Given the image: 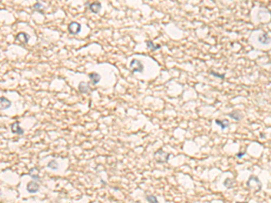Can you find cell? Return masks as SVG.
<instances>
[{
    "instance_id": "obj_1",
    "label": "cell",
    "mask_w": 271,
    "mask_h": 203,
    "mask_svg": "<svg viewBox=\"0 0 271 203\" xmlns=\"http://www.w3.org/2000/svg\"><path fill=\"white\" fill-rule=\"evenodd\" d=\"M172 155L171 154H168L162 149H159L154 154V159L157 164H165L169 161V157Z\"/></svg>"
},
{
    "instance_id": "obj_2",
    "label": "cell",
    "mask_w": 271,
    "mask_h": 203,
    "mask_svg": "<svg viewBox=\"0 0 271 203\" xmlns=\"http://www.w3.org/2000/svg\"><path fill=\"white\" fill-rule=\"evenodd\" d=\"M129 68L132 70V73H135V72H143L144 70V66L142 64V62L137 59L132 60V62H130Z\"/></svg>"
},
{
    "instance_id": "obj_3",
    "label": "cell",
    "mask_w": 271,
    "mask_h": 203,
    "mask_svg": "<svg viewBox=\"0 0 271 203\" xmlns=\"http://www.w3.org/2000/svg\"><path fill=\"white\" fill-rule=\"evenodd\" d=\"M81 30V25L77 22H72L68 25V31L70 34H78Z\"/></svg>"
},
{
    "instance_id": "obj_4",
    "label": "cell",
    "mask_w": 271,
    "mask_h": 203,
    "mask_svg": "<svg viewBox=\"0 0 271 203\" xmlns=\"http://www.w3.org/2000/svg\"><path fill=\"white\" fill-rule=\"evenodd\" d=\"M12 106V102L5 97H0V110H6Z\"/></svg>"
},
{
    "instance_id": "obj_5",
    "label": "cell",
    "mask_w": 271,
    "mask_h": 203,
    "mask_svg": "<svg viewBox=\"0 0 271 203\" xmlns=\"http://www.w3.org/2000/svg\"><path fill=\"white\" fill-rule=\"evenodd\" d=\"M39 184L35 181H32L27 184V192L30 193H35L39 191Z\"/></svg>"
},
{
    "instance_id": "obj_6",
    "label": "cell",
    "mask_w": 271,
    "mask_h": 203,
    "mask_svg": "<svg viewBox=\"0 0 271 203\" xmlns=\"http://www.w3.org/2000/svg\"><path fill=\"white\" fill-rule=\"evenodd\" d=\"M11 130H12V133L14 134H17V135H23L24 134V129L20 127V123L19 122H15L11 125Z\"/></svg>"
},
{
    "instance_id": "obj_7",
    "label": "cell",
    "mask_w": 271,
    "mask_h": 203,
    "mask_svg": "<svg viewBox=\"0 0 271 203\" xmlns=\"http://www.w3.org/2000/svg\"><path fill=\"white\" fill-rule=\"evenodd\" d=\"M255 184L261 186V183H260V181H259V180L258 177H256V176H250L249 179L248 181H247V186H248L249 188H250V189H252V188H255Z\"/></svg>"
},
{
    "instance_id": "obj_8",
    "label": "cell",
    "mask_w": 271,
    "mask_h": 203,
    "mask_svg": "<svg viewBox=\"0 0 271 203\" xmlns=\"http://www.w3.org/2000/svg\"><path fill=\"white\" fill-rule=\"evenodd\" d=\"M16 40L20 42L21 43H23V44H26V43L28 42V41H29V36H28V34H25V33H19V34H17Z\"/></svg>"
},
{
    "instance_id": "obj_9",
    "label": "cell",
    "mask_w": 271,
    "mask_h": 203,
    "mask_svg": "<svg viewBox=\"0 0 271 203\" xmlns=\"http://www.w3.org/2000/svg\"><path fill=\"white\" fill-rule=\"evenodd\" d=\"M86 5H88L89 9H90L92 13H94V14H98L99 11H101V4L99 3V2H94V3L86 4Z\"/></svg>"
},
{
    "instance_id": "obj_10",
    "label": "cell",
    "mask_w": 271,
    "mask_h": 203,
    "mask_svg": "<svg viewBox=\"0 0 271 203\" xmlns=\"http://www.w3.org/2000/svg\"><path fill=\"white\" fill-rule=\"evenodd\" d=\"M89 78H90V80H91V83L93 85L98 84L99 81H101V76L99 75L98 73H97V72H92V73H90L89 74Z\"/></svg>"
},
{
    "instance_id": "obj_11",
    "label": "cell",
    "mask_w": 271,
    "mask_h": 203,
    "mask_svg": "<svg viewBox=\"0 0 271 203\" xmlns=\"http://www.w3.org/2000/svg\"><path fill=\"white\" fill-rule=\"evenodd\" d=\"M258 41L259 42L262 43V44H268L270 42V37L268 36V34L267 33H263L261 35H259L258 37Z\"/></svg>"
},
{
    "instance_id": "obj_12",
    "label": "cell",
    "mask_w": 271,
    "mask_h": 203,
    "mask_svg": "<svg viewBox=\"0 0 271 203\" xmlns=\"http://www.w3.org/2000/svg\"><path fill=\"white\" fill-rule=\"evenodd\" d=\"M79 91L81 94H86L90 91V87L89 84L86 82H81L79 84Z\"/></svg>"
},
{
    "instance_id": "obj_13",
    "label": "cell",
    "mask_w": 271,
    "mask_h": 203,
    "mask_svg": "<svg viewBox=\"0 0 271 203\" xmlns=\"http://www.w3.org/2000/svg\"><path fill=\"white\" fill-rule=\"evenodd\" d=\"M215 124L216 125H218V126H221V128L222 129V130H224V129H226V128H228L230 126H231V123L228 121L227 119H224V120H220V119H216L215 120Z\"/></svg>"
},
{
    "instance_id": "obj_14",
    "label": "cell",
    "mask_w": 271,
    "mask_h": 203,
    "mask_svg": "<svg viewBox=\"0 0 271 203\" xmlns=\"http://www.w3.org/2000/svg\"><path fill=\"white\" fill-rule=\"evenodd\" d=\"M29 175L36 181H40V176H39V170L36 167H34L29 170Z\"/></svg>"
},
{
    "instance_id": "obj_15",
    "label": "cell",
    "mask_w": 271,
    "mask_h": 203,
    "mask_svg": "<svg viewBox=\"0 0 271 203\" xmlns=\"http://www.w3.org/2000/svg\"><path fill=\"white\" fill-rule=\"evenodd\" d=\"M228 115H229V117H230L231 118H232V119H234V120H236V121H239L242 118H243V115H242L238 110H235V111L230 113Z\"/></svg>"
},
{
    "instance_id": "obj_16",
    "label": "cell",
    "mask_w": 271,
    "mask_h": 203,
    "mask_svg": "<svg viewBox=\"0 0 271 203\" xmlns=\"http://www.w3.org/2000/svg\"><path fill=\"white\" fill-rule=\"evenodd\" d=\"M147 48H148V49L152 50L153 52H155V51H156L157 49H160V48H161V46H160L159 44L155 45V43H154L152 41H150V40L147 41Z\"/></svg>"
},
{
    "instance_id": "obj_17",
    "label": "cell",
    "mask_w": 271,
    "mask_h": 203,
    "mask_svg": "<svg viewBox=\"0 0 271 203\" xmlns=\"http://www.w3.org/2000/svg\"><path fill=\"white\" fill-rule=\"evenodd\" d=\"M47 167H48V168H51L52 170H57V169H58V167H59V164H58V163H57L56 161L52 160V161H51V162L47 164Z\"/></svg>"
},
{
    "instance_id": "obj_18",
    "label": "cell",
    "mask_w": 271,
    "mask_h": 203,
    "mask_svg": "<svg viewBox=\"0 0 271 203\" xmlns=\"http://www.w3.org/2000/svg\"><path fill=\"white\" fill-rule=\"evenodd\" d=\"M34 8L37 11V12H39V13H44V6H42L41 3H36L35 6H34Z\"/></svg>"
},
{
    "instance_id": "obj_19",
    "label": "cell",
    "mask_w": 271,
    "mask_h": 203,
    "mask_svg": "<svg viewBox=\"0 0 271 203\" xmlns=\"http://www.w3.org/2000/svg\"><path fill=\"white\" fill-rule=\"evenodd\" d=\"M233 184H234L233 180H231V179H229V178H228V179L224 181V185L228 188V189H231V187L233 186Z\"/></svg>"
},
{
    "instance_id": "obj_20",
    "label": "cell",
    "mask_w": 271,
    "mask_h": 203,
    "mask_svg": "<svg viewBox=\"0 0 271 203\" xmlns=\"http://www.w3.org/2000/svg\"><path fill=\"white\" fill-rule=\"evenodd\" d=\"M146 199H147V200L148 202H154V203H157L158 202L157 199H156V197H155L154 195H148V196H147Z\"/></svg>"
},
{
    "instance_id": "obj_21",
    "label": "cell",
    "mask_w": 271,
    "mask_h": 203,
    "mask_svg": "<svg viewBox=\"0 0 271 203\" xmlns=\"http://www.w3.org/2000/svg\"><path fill=\"white\" fill-rule=\"evenodd\" d=\"M210 74H211V75H212V76L218 77V78H221V79H223V78L225 77V75H224V74H223V75H220V74H218V73H215L214 71H211V72H210Z\"/></svg>"
},
{
    "instance_id": "obj_22",
    "label": "cell",
    "mask_w": 271,
    "mask_h": 203,
    "mask_svg": "<svg viewBox=\"0 0 271 203\" xmlns=\"http://www.w3.org/2000/svg\"><path fill=\"white\" fill-rule=\"evenodd\" d=\"M244 155H246V152H243V153H239V154H236V156L239 158V159H240V158H242Z\"/></svg>"
},
{
    "instance_id": "obj_23",
    "label": "cell",
    "mask_w": 271,
    "mask_h": 203,
    "mask_svg": "<svg viewBox=\"0 0 271 203\" xmlns=\"http://www.w3.org/2000/svg\"><path fill=\"white\" fill-rule=\"evenodd\" d=\"M0 195H1V192H0Z\"/></svg>"
}]
</instances>
